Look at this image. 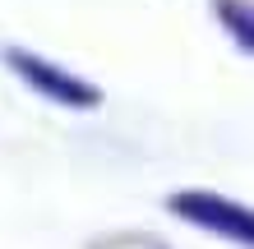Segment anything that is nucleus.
Wrapping results in <instances>:
<instances>
[{"mask_svg": "<svg viewBox=\"0 0 254 249\" xmlns=\"http://www.w3.org/2000/svg\"><path fill=\"white\" fill-rule=\"evenodd\" d=\"M217 14H222V23L236 33V42L254 51V5H245V0H217Z\"/></svg>", "mask_w": 254, "mask_h": 249, "instance_id": "7ed1b4c3", "label": "nucleus"}, {"mask_svg": "<svg viewBox=\"0 0 254 249\" xmlns=\"http://www.w3.org/2000/svg\"><path fill=\"white\" fill-rule=\"evenodd\" d=\"M171 212L194 222V226H203V231H217V236L241 240V245L254 249V208H245V203H231L222 194H203V189H185V194L171 199Z\"/></svg>", "mask_w": 254, "mask_h": 249, "instance_id": "f257e3e1", "label": "nucleus"}, {"mask_svg": "<svg viewBox=\"0 0 254 249\" xmlns=\"http://www.w3.org/2000/svg\"><path fill=\"white\" fill-rule=\"evenodd\" d=\"M9 65L19 69V79H28L42 97L61 101V106H79V111H88V106H97V101H102V93H97L93 83L74 79L69 69L42 60V55H33V51H9Z\"/></svg>", "mask_w": 254, "mask_h": 249, "instance_id": "f03ea898", "label": "nucleus"}]
</instances>
